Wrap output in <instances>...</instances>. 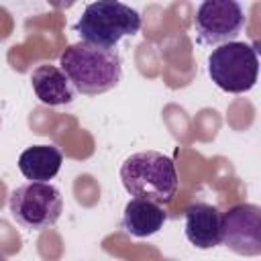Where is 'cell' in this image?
Masks as SVG:
<instances>
[{
    "label": "cell",
    "mask_w": 261,
    "mask_h": 261,
    "mask_svg": "<svg viewBox=\"0 0 261 261\" xmlns=\"http://www.w3.org/2000/svg\"><path fill=\"white\" fill-rule=\"evenodd\" d=\"M59 67L73 90L86 96H98L118 86L122 61L116 49L92 43H73L59 55Z\"/></svg>",
    "instance_id": "cell-1"
},
{
    "label": "cell",
    "mask_w": 261,
    "mask_h": 261,
    "mask_svg": "<svg viewBox=\"0 0 261 261\" xmlns=\"http://www.w3.org/2000/svg\"><path fill=\"white\" fill-rule=\"evenodd\" d=\"M120 179L124 190L159 206L169 204L177 194L175 163L159 151H139L120 165Z\"/></svg>",
    "instance_id": "cell-2"
},
{
    "label": "cell",
    "mask_w": 261,
    "mask_h": 261,
    "mask_svg": "<svg viewBox=\"0 0 261 261\" xmlns=\"http://www.w3.org/2000/svg\"><path fill=\"white\" fill-rule=\"evenodd\" d=\"M73 29L84 43L114 49L122 37L139 33L141 14L122 2L98 0L84 8Z\"/></svg>",
    "instance_id": "cell-3"
},
{
    "label": "cell",
    "mask_w": 261,
    "mask_h": 261,
    "mask_svg": "<svg viewBox=\"0 0 261 261\" xmlns=\"http://www.w3.org/2000/svg\"><path fill=\"white\" fill-rule=\"evenodd\" d=\"M259 73L257 49L243 41H230L212 49L208 57L210 80L228 94L249 92Z\"/></svg>",
    "instance_id": "cell-4"
},
{
    "label": "cell",
    "mask_w": 261,
    "mask_h": 261,
    "mask_svg": "<svg viewBox=\"0 0 261 261\" xmlns=\"http://www.w3.org/2000/svg\"><path fill=\"white\" fill-rule=\"evenodd\" d=\"M8 208L22 228L45 230L59 220L63 212V198L49 181H29L10 194Z\"/></svg>",
    "instance_id": "cell-5"
},
{
    "label": "cell",
    "mask_w": 261,
    "mask_h": 261,
    "mask_svg": "<svg viewBox=\"0 0 261 261\" xmlns=\"http://www.w3.org/2000/svg\"><path fill=\"white\" fill-rule=\"evenodd\" d=\"M198 41L204 45L230 43L247 24L245 10L234 0H204L194 16Z\"/></svg>",
    "instance_id": "cell-6"
},
{
    "label": "cell",
    "mask_w": 261,
    "mask_h": 261,
    "mask_svg": "<svg viewBox=\"0 0 261 261\" xmlns=\"http://www.w3.org/2000/svg\"><path fill=\"white\" fill-rule=\"evenodd\" d=\"M222 243L237 255L255 257L261 253V208L237 204L222 218Z\"/></svg>",
    "instance_id": "cell-7"
},
{
    "label": "cell",
    "mask_w": 261,
    "mask_h": 261,
    "mask_svg": "<svg viewBox=\"0 0 261 261\" xmlns=\"http://www.w3.org/2000/svg\"><path fill=\"white\" fill-rule=\"evenodd\" d=\"M224 214L206 202H194L186 208V237L196 249H212L222 243Z\"/></svg>",
    "instance_id": "cell-8"
},
{
    "label": "cell",
    "mask_w": 261,
    "mask_h": 261,
    "mask_svg": "<svg viewBox=\"0 0 261 261\" xmlns=\"http://www.w3.org/2000/svg\"><path fill=\"white\" fill-rule=\"evenodd\" d=\"M31 84L35 96L47 106H63L71 104L75 98V90L61 67L51 63H41L31 73Z\"/></svg>",
    "instance_id": "cell-9"
},
{
    "label": "cell",
    "mask_w": 261,
    "mask_h": 261,
    "mask_svg": "<svg viewBox=\"0 0 261 261\" xmlns=\"http://www.w3.org/2000/svg\"><path fill=\"white\" fill-rule=\"evenodd\" d=\"M165 220H167V212L163 210V206L143 200V198H133L124 206L122 228L128 234L143 239V237H151L159 228H163Z\"/></svg>",
    "instance_id": "cell-10"
},
{
    "label": "cell",
    "mask_w": 261,
    "mask_h": 261,
    "mask_svg": "<svg viewBox=\"0 0 261 261\" xmlns=\"http://www.w3.org/2000/svg\"><path fill=\"white\" fill-rule=\"evenodd\" d=\"M63 163V155L55 145H33L24 149L18 157L20 173L31 181L53 179Z\"/></svg>",
    "instance_id": "cell-11"
},
{
    "label": "cell",
    "mask_w": 261,
    "mask_h": 261,
    "mask_svg": "<svg viewBox=\"0 0 261 261\" xmlns=\"http://www.w3.org/2000/svg\"><path fill=\"white\" fill-rule=\"evenodd\" d=\"M0 261H8V259H6V257H4V255H0Z\"/></svg>",
    "instance_id": "cell-12"
},
{
    "label": "cell",
    "mask_w": 261,
    "mask_h": 261,
    "mask_svg": "<svg viewBox=\"0 0 261 261\" xmlns=\"http://www.w3.org/2000/svg\"><path fill=\"white\" fill-rule=\"evenodd\" d=\"M0 130H2V114H0Z\"/></svg>",
    "instance_id": "cell-13"
}]
</instances>
